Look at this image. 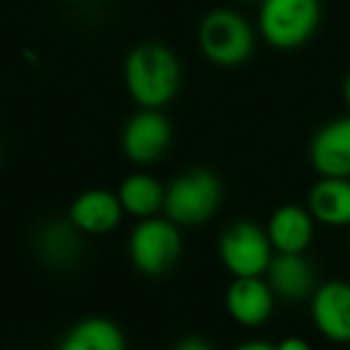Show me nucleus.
I'll return each instance as SVG.
<instances>
[{
    "instance_id": "9",
    "label": "nucleus",
    "mask_w": 350,
    "mask_h": 350,
    "mask_svg": "<svg viewBox=\"0 0 350 350\" xmlns=\"http://www.w3.org/2000/svg\"><path fill=\"white\" fill-rule=\"evenodd\" d=\"M274 305H277V295L265 277H236L226 286V314L243 329H258L267 324Z\"/></svg>"
},
{
    "instance_id": "19",
    "label": "nucleus",
    "mask_w": 350,
    "mask_h": 350,
    "mask_svg": "<svg viewBox=\"0 0 350 350\" xmlns=\"http://www.w3.org/2000/svg\"><path fill=\"white\" fill-rule=\"evenodd\" d=\"M234 350H277V348L267 341H245V343H241V346H236Z\"/></svg>"
},
{
    "instance_id": "11",
    "label": "nucleus",
    "mask_w": 350,
    "mask_h": 350,
    "mask_svg": "<svg viewBox=\"0 0 350 350\" xmlns=\"http://www.w3.org/2000/svg\"><path fill=\"white\" fill-rule=\"evenodd\" d=\"M265 279L272 286L277 300L303 303L317 288V269L305 253H274Z\"/></svg>"
},
{
    "instance_id": "20",
    "label": "nucleus",
    "mask_w": 350,
    "mask_h": 350,
    "mask_svg": "<svg viewBox=\"0 0 350 350\" xmlns=\"http://www.w3.org/2000/svg\"><path fill=\"white\" fill-rule=\"evenodd\" d=\"M343 100H346V105H348V112H350V72H348L346 81H343Z\"/></svg>"
},
{
    "instance_id": "15",
    "label": "nucleus",
    "mask_w": 350,
    "mask_h": 350,
    "mask_svg": "<svg viewBox=\"0 0 350 350\" xmlns=\"http://www.w3.org/2000/svg\"><path fill=\"white\" fill-rule=\"evenodd\" d=\"M57 350H126V338L112 319L86 317L67 332Z\"/></svg>"
},
{
    "instance_id": "18",
    "label": "nucleus",
    "mask_w": 350,
    "mask_h": 350,
    "mask_svg": "<svg viewBox=\"0 0 350 350\" xmlns=\"http://www.w3.org/2000/svg\"><path fill=\"white\" fill-rule=\"evenodd\" d=\"M277 350H312V346H310L305 338H300V336H286V338H281V341L274 346Z\"/></svg>"
},
{
    "instance_id": "17",
    "label": "nucleus",
    "mask_w": 350,
    "mask_h": 350,
    "mask_svg": "<svg viewBox=\"0 0 350 350\" xmlns=\"http://www.w3.org/2000/svg\"><path fill=\"white\" fill-rule=\"evenodd\" d=\"M174 350H212V346L203 336H184L174 346Z\"/></svg>"
},
{
    "instance_id": "7",
    "label": "nucleus",
    "mask_w": 350,
    "mask_h": 350,
    "mask_svg": "<svg viewBox=\"0 0 350 350\" xmlns=\"http://www.w3.org/2000/svg\"><path fill=\"white\" fill-rule=\"evenodd\" d=\"M172 146V124L162 110L141 107L122 129V152L136 165H152Z\"/></svg>"
},
{
    "instance_id": "22",
    "label": "nucleus",
    "mask_w": 350,
    "mask_h": 350,
    "mask_svg": "<svg viewBox=\"0 0 350 350\" xmlns=\"http://www.w3.org/2000/svg\"><path fill=\"white\" fill-rule=\"evenodd\" d=\"M348 229H350V226H348Z\"/></svg>"
},
{
    "instance_id": "21",
    "label": "nucleus",
    "mask_w": 350,
    "mask_h": 350,
    "mask_svg": "<svg viewBox=\"0 0 350 350\" xmlns=\"http://www.w3.org/2000/svg\"><path fill=\"white\" fill-rule=\"evenodd\" d=\"M243 3H245V0H243Z\"/></svg>"
},
{
    "instance_id": "3",
    "label": "nucleus",
    "mask_w": 350,
    "mask_h": 350,
    "mask_svg": "<svg viewBox=\"0 0 350 350\" xmlns=\"http://www.w3.org/2000/svg\"><path fill=\"white\" fill-rule=\"evenodd\" d=\"M319 19V0H260L258 31L267 46L277 51H295L312 41Z\"/></svg>"
},
{
    "instance_id": "14",
    "label": "nucleus",
    "mask_w": 350,
    "mask_h": 350,
    "mask_svg": "<svg viewBox=\"0 0 350 350\" xmlns=\"http://www.w3.org/2000/svg\"><path fill=\"white\" fill-rule=\"evenodd\" d=\"M305 208L314 221L332 229L350 226V179L343 176H319L308 191Z\"/></svg>"
},
{
    "instance_id": "1",
    "label": "nucleus",
    "mask_w": 350,
    "mask_h": 350,
    "mask_svg": "<svg viewBox=\"0 0 350 350\" xmlns=\"http://www.w3.org/2000/svg\"><path fill=\"white\" fill-rule=\"evenodd\" d=\"M124 86L139 107L162 110L181 88L179 57L162 43H141L124 60Z\"/></svg>"
},
{
    "instance_id": "10",
    "label": "nucleus",
    "mask_w": 350,
    "mask_h": 350,
    "mask_svg": "<svg viewBox=\"0 0 350 350\" xmlns=\"http://www.w3.org/2000/svg\"><path fill=\"white\" fill-rule=\"evenodd\" d=\"M308 157L319 176L350 179V115L319 126L310 139Z\"/></svg>"
},
{
    "instance_id": "16",
    "label": "nucleus",
    "mask_w": 350,
    "mask_h": 350,
    "mask_svg": "<svg viewBox=\"0 0 350 350\" xmlns=\"http://www.w3.org/2000/svg\"><path fill=\"white\" fill-rule=\"evenodd\" d=\"M120 203L124 212H129L131 217H155L157 212L165 208V186L150 174H129L120 184Z\"/></svg>"
},
{
    "instance_id": "2",
    "label": "nucleus",
    "mask_w": 350,
    "mask_h": 350,
    "mask_svg": "<svg viewBox=\"0 0 350 350\" xmlns=\"http://www.w3.org/2000/svg\"><path fill=\"white\" fill-rule=\"evenodd\" d=\"M198 46L205 60L217 67H241L255 51V31L241 12L210 10L198 24Z\"/></svg>"
},
{
    "instance_id": "5",
    "label": "nucleus",
    "mask_w": 350,
    "mask_h": 350,
    "mask_svg": "<svg viewBox=\"0 0 350 350\" xmlns=\"http://www.w3.org/2000/svg\"><path fill=\"white\" fill-rule=\"evenodd\" d=\"M181 226L170 217H146L129 236V260L146 277H162L181 258Z\"/></svg>"
},
{
    "instance_id": "8",
    "label": "nucleus",
    "mask_w": 350,
    "mask_h": 350,
    "mask_svg": "<svg viewBox=\"0 0 350 350\" xmlns=\"http://www.w3.org/2000/svg\"><path fill=\"white\" fill-rule=\"evenodd\" d=\"M312 324L327 341L346 346L350 343V284L343 279H329L310 295Z\"/></svg>"
},
{
    "instance_id": "6",
    "label": "nucleus",
    "mask_w": 350,
    "mask_h": 350,
    "mask_svg": "<svg viewBox=\"0 0 350 350\" xmlns=\"http://www.w3.org/2000/svg\"><path fill=\"white\" fill-rule=\"evenodd\" d=\"M217 253L231 277H265L274 258L267 229L250 219L229 224L219 236Z\"/></svg>"
},
{
    "instance_id": "13",
    "label": "nucleus",
    "mask_w": 350,
    "mask_h": 350,
    "mask_svg": "<svg viewBox=\"0 0 350 350\" xmlns=\"http://www.w3.org/2000/svg\"><path fill=\"white\" fill-rule=\"evenodd\" d=\"M265 229L274 253H305L314 241L317 221L305 205H281L269 215Z\"/></svg>"
},
{
    "instance_id": "12",
    "label": "nucleus",
    "mask_w": 350,
    "mask_h": 350,
    "mask_svg": "<svg viewBox=\"0 0 350 350\" xmlns=\"http://www.w3.org/2000/svg\"><path fill=\"white\" fill-rule=\"evenodd\" d=\"M122 215H124V208L120 203V196L105 189L83 191L70 205V221L77 226V231L91 236L110 234L122 221Z\"/></svg>"
},
{
    "instance_id": "4",
    "label": "nucleus",
    "mask_w": 350,
    "mask_h": 350,
    "mask_svg": "<svg viewBox=\"0 0 350 350\" xmlns=\"http://www.w3.org/2000/svg\"><path fill=\"white\" fill-rule=\"evenodd\" d=\"M221 205V181L212 170L181 172L165 189V215L179 226H203Z\"/></svg>"
}]
</instances>
